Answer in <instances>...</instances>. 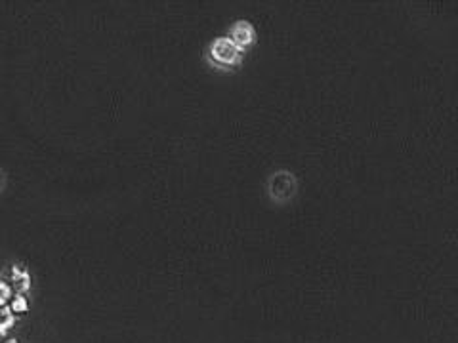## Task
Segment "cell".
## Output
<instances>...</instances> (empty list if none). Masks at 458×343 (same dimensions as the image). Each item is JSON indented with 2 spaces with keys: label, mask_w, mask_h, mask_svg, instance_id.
I'll return each mask as SVG.
<instances>
[{
  "label": "cell",
  "mask_w": 458,
  "mask_h": 343,
  "mask_svg": "<svg viewBox=\"0 0 458 343\" xmlns=\"http://www.w3.org/2000/svg\"><path fill=\"white\" fill-rule=\"evenodd\" d=\"M268 193L275 202H284L296 193V177L290 172H277L268 181Z\"/></svg>",
  "instance_id": "1"
},
{
  "label": "cell",
  "mask_w": 458,
  "mask_h": 343,
  "mask_svg": "<svg viewBox=\"0 0 458 343\" xmlns=\"http://www.w3.org/2000/svg\"><path fill=\"white\" fill-rule=\"evenodd\" d=\"M210 57L222 67H231L241 59V50L233 44L229 36H220L210 46Z\"/></svg>",
  "instance_id": "2"
},
{
  "label": "cell",
  "mask_w": 458,
  "mask_h": 343,
  "mask_svg": "<svg viewBox=\"0 0 458 343\" xmlns=\"http://www.w3.org/2000/svg\"><path fill=\"white\" fill-rule=\"evenodd\" d=\"M229 38L233 41V44L239 50H244V48H249L254 42V27L250 25L249 21H237L235 25L231 27Z\"/></svg>",
  "instance_id": "3"
},
{
  "label": "cell",
  "mask_w": 458,
  "mask_h": 343,
  "mask_svg": "<svg viewBox=\"0 0 458 343\" xmlns=\"http://www.w3.org/2000/svg\"><path fill=\"white\" fill-rule=\"evenodd\" d=\"M12 278H14V284L17 286V294H25L31 288V276H29V273L25 269L14 267L12 269Z\"/></svg>",
  "instance_id": "4"
},
{
  "label": "cell",
  "mask_w": 458,
  "mask_h": 343,
  "mask_svg": "<svg viewBox=\"0 0 458 343\" xmlns=\"http://www.w3.org/2000/svg\"><path fill=\"white\" fill-rule=\"evenodd\" d=\"M10 309L14 311V313H27V309H29L27 297L23 296V294H15V296L12 297V305H10Z\"/></svg>",
  "instance_id": "5"
},
{
  "label": "cell",
  "mask_w": 458,
  "mask_h": 343,
  "mask_svg": "<svg viewBox=\"0 0 458 343\" xmlns=\"http://www.w3.org/2000/svg\"><path fill=\"white\" fill-rule=\"evenodd\" d=\"M12 297V286L8 283H0V299L8 301Z\"/></svg>",
  "instance_id": "6"
},
{
  "label": "cell",
  "mask_w": 458,
  "mask_h": 343,
  "mask_svg": "<svg viewBox=\"0 0 458 343\" xmlns=\"http://www.w3.org/2000/svg\"><path fill=\"white\" fill-rule=\"evenodd\" d=\"M8 343H17V341H15V339H10V341H8Z\"/></svg>",
  "instance_id": "7"
}]
</instances>
